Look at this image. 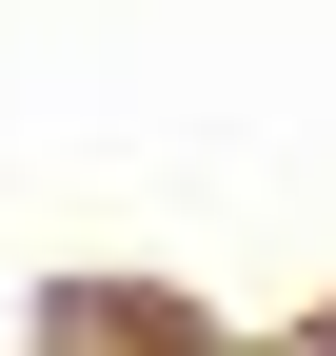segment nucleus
<instances>
[{
    "label": "nucleus",
    "instance_id": "nucleus-1",
    "mask_svg": "<svg viewBox=\"0 0 336 356\" xmlns=\"http://www.w3.org/2000/svg\"><path fill=\"white\" fill-rule=\"evenodd\" d=\"M297 356H336V317H317V337H297Z\"/></svg>",
    "mask_w": 336,
    "mask_h": 356
}]
</instances>
